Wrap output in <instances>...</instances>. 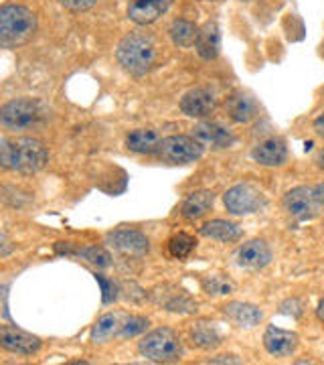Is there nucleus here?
<instances>
[{"instance_id":"17","label":"nucleus","mask_w":324,"mask_h":365,"mask_svg":"<svg viewBox=\"0 0 324 365\" xmlns=\"http://www.w3.org/2000/svg\"><path fill=\"white\" fill-rule=\"evenodd\" d=\"M223 314L227 317V321H231L235 327H241V329H254L263 321V313L261 309L256 304H249V302H227L223 307Z\"/></svg>"},{"instance_id":"14","label":"nucleus","mask_w":324,"mask_h":365,"mask_svg":"<svg viewBox=\"0 0 324 365\" xmlns=\"http://www.w3.org/2000/svg\"><path fill=\"white\" fill-rule=\"evenodd\" d=\"M191 136L197 138L203 146H209L213 150L229 148L235 143L234 132L223 128L221 124H215V122H201V124H197Z\"/></svg>"},{"instance_id":"19","label":"nucleus","mask_w":324,"mask_h":365,"mask_svg":"<svg viewBox=\"0 0 324 365\" xmlns=\"http://www.w3.org/2000/svg\"><path fill=\"white\" fill-rule=\"evenodd\" d=\"M227 112L229 118L237 122V124H247L259 114L258 102L246 93V91H235L227 100Z\"/></svg>"},{"instance_id":"6","label":"nucleus","mask_w":324,"mask_h":365,"mask_svg":"<svg viewBox=\"0 0 324 365\" xmlns=\"http://www.w3.org/2000/svg\"><path fill=\"white\" fill-rule=\"evenodd\" d=\"M203 153H205V146L197 138L184 136V134H172L160 140L156 155L170 165H191L203 157Z\"/></svg>"},{"instance_id":"20","label":"nucleus","mask_w":324,"mask_h":365,"mask_svg":"<svg viewBox=\"0 0 324 365\" xmlns=\"http://www.w3.org/2000/svg\"><path fill=\"white\" fill-rule=\"evenodd\" d=\"M213 205H215V193L207 191V189H201V191L191 193L182 201L181 213L184 220H199V217L207 215Z\"/></svg>"},{"instance_id":"13","label":"nucleus","mask_w":324,"mask_h":365,"mask_svg":"<svg viewBox=\"0 0 324 365\" xmlns=\"http://www.w3.org/2000/svg\"><path fill=\"white\" fill-rule=\"evenodd\" d=\"M170 4L172 0H130L128 19L140 26L152 25L162 14H167Z\"/></svg>"},{"instance_id":"30","label":"nucleus","mask_w":324,"mask_h":365,"mask_svg":"<svg viewBox=\"0 0 324 365\" xmlns=\"http://www.w3.org/2000/svg\"><path fill=\"white\" fill-rule=\"evenodd\" d=\"M167 309L172 311V313L189 314L197 311V302H193L187 294H179V297H174V299L170 300L169 304H167Z\"/></svg>"},{"instance_id":"36","label":"nucleus","mask_w":324,"mask_h":365,"mask_svg":"<svg viewBox=\"0 0 324 365\" xmlns=\"http://www.w3.org/2000/svg\"><path fill=\"white\" fill-rule=\"evenodd\" d=\"M312 126H314V132H316L318 136H323L324 138V112L320 114V116L316 118V120H314V124H312Z\"/></svg>"},{"instance_id":"35","label":"nucleus","mask_w":324,"mask_h":365,"mask_svg":"<svg viewBox=\"0 0 324 365\" xmlns=\"http://www.w3.org/2000/svg\"><path fill=\"white\" fill-rule=\"evenodd\" d=\"M209 364H241V359L235 355H219V357H211Z\"/></svg>"},{"instance_id":"11","label":"nucleus","mask_w":324,"mask_h":365,"mask_svg":"<svg viewBox=\"0 0 324 365\" xmlns=\"http://www.w3.org/2000/svg\"><path fill=\"white\" fill-rule=\"evenodd\" d=\"M181 112L189 118H207L215 112L217 100L207 88H193L181 98Z\"/></svg>"},{"instance_id":"4","label":"nucleus","mask_w":324,"mask_h":365,"mask_svg":"<svg viewBox=\"0 0 324 365\" xmlns=\"http://www.w3.org/2000/svg\"><path fill=\"white\" fill-rule=\"evenodd\" d=\"M37 16L23 4L0 6V49H19L33 41Z\"/></svg>"},{"instance_id":"38","label":"nucleus","mask_w":324,"mask_h":365,"mask_svg":"<svg viewBox=\"0 0 324 365\" xmlns=\"http://www.w3.org/2000/svg\"><path fill=\"white\" fill-rule=\"evenodd\" d=\"M316 317H318V321H323L324 323V299L318 302V307H316Z\"/></svg>"},{"instance_id":"8","label":"nucleus","mask_w":324,"mask_h":365,"mask_svg":"<svg viewBox=\"0 0 324 365\" xmlns=\"http://www.w3.org/2000/svg\"><path fill=\"white\" fill-rule=\"evenodd\" d=\"M284 209L288 211V215H292L294 220L306 222V220H312L318 213L320 205L316 201L314 189L294 187L284 195Z\"/></svg>"},{"instance_id":"21","label":"nucleus","mask_w":324,"mask_h":365,"mask_svg":"<svg viewBox=\"0 0 324 365\" xmlns=\"http://www.w3.org/2000/svg\"><path fill=\"white\" fill-rule=\"evenodd\" d=\"M160 140H162L160 134L152 128H138L126 136V146L130 153H136V155H156Z\"/></svg>"},{"instance_id":"39","label":"nucleus","mask_w":324,"mask_h":365,"mask_svg":"<svg viewBox=\"0 0 324 365\" xmlns=\"http://www.w3.org/2000/svg\"><path fill=\"white\" fill-rule=\"evenodd\" d=\"M316 163H318V167L320 169H324V148L318 153V157H316Z\"/></svg>"},{"instance_id":"25","label":"nucleus","mask_w":324,"mask_h":365,"mask_svg":"<svg viewBox=\"0 0 324 365\" xmlns=\"http://www.w3.org/2000/svg\"><path fill=\"white\" fill-rule=\"evenodd\" d=\"M117 329H120V325H117L116 314L100 317L90 333L91 343H105V341H110L117 333Z\"/></svg>"},{"instance_id":"27","label":"nucleus","mask_w":324,"mask_h":365,"mask_svg":"<svg viewBox=\"0 0 324 365\" xmlns=\"http://www.w3.org/2000/svg\"><path fill=\"white\" fill-rule=\"evenodd\" d=\"M79 256L85 262H90L98 268H108L110 266V254L104 248H98V246H85V248L79 250Z\"/></svg>"},{"instance_id":"34","label":"nucleus","mask_w":324,"mask_h":365,"mask_svg":"<svg viewBox=\"0 0 324 365\" xmlns=\"http://www.w3.org/2000/svg\"><path fill=\"white\" fill-rule=\"evenodd\" d=\"M14 246L11 244V240L6 237V234H2L0 232V258H4V256H9V254H13Z\"/></svg>"},{"instance_id":"12","label":"nucleus","mask_w":324,"mask_h":365,"mask_svg":"<svg viewBox=\"0 0 324 365\" xmlns=\"http://www.w3.org/2000/svg\"><path fill=\"white\" fill-rule=\"evenodd\" d=\"M270 262H272V250L268 246V242H263V240L246 242L235 252V264L239 268L259 270V268H266Z\"/></svg>"},{"instance_id":"26","label":"nucleus","mask_w":324,"mask_h":365,"mask_svg":"<svg viewBox=\"0 0 324 365\" xmlns=\"http://www.w3.org/2000/svg\"><path fill=\"white\" fill-rule=\"evenodd\" d=\"M194 246H197V242H194L193 235L184 234V232H181V234H174L172 237L169 240V252L172 258H187L191 252L194 250Z\"/></svg>"},{"instance_id":"2","label":"nucleus","mask_w":324,"mask_h":365,"mask_svg":"<svg viewBox=\"0 0 324 365\" xmlns=\"http://www.w3.org/2000/svg\"><path fill=\"white\" fill-rule=\"evenodd\" d=\"M116 59L122 69L128 71L130 76H136V78L146 76L156 66V59H158V47H156L155 37L140 33V31L130 33L117 43Z\"/></svg>"},{"instance_id":"24","label":"nucleus","mask_w":324,"mask_h":365,"mask_svg":"<svg viewBox=\"0 0 324 365\" xmlns=\"http://www.w3.org/2000/svg\"><path fill=\"white\" fill-rule=\"evenodd\" d=\"M197 33H199V29L194 26V23L187 21V19H177V21L170 25L169 31L172 43H174L177 47H181V49L193 47L194 39H197Z\"/></svg>"},{"instance_id":"5","label":"nucleus","mask_w":324,"mask_h":365,"mask_svg":"<svg viewBox=\"0 0 324 365\" xmlns=\"http://www.w3.org/2000/svg\"><path fill=\"white\" fill-rule=\"evenodd\" d=\"M138 351L148 361H155V364H172V361H179L181 359L184 349H182L181 337L172 329L160 327V329H156L152 333H148L140 341Z\"/></svg>"},{"instance_id":"22","label":"nucleus","mask_w":324,"mask_h":365,"mask_svg":"<svg viewBox=\"0 0 324 365\" xmlns=\"http://www.w3.org/2000/svg\"><path fill=\"white\" fill-rule=\"evenodd\" d=\"M201 235H205L209 240L223 242V244H234L237 240H241V227L234 222L227 220H211L201 227Z\"/></svg>"},{"instance_id":"15","label":"nucleus","mask_w":324,"mask_h":365,"mask_svg":"<svg viewBox=\"0 0 324 365\" xmlns=\"http://www.w3.org/2000/svg\"><path fill=\"white\" fill-rule=\"evenodd\" d=\"M298 335L278 327H268L263 333V347L273 357H290L298 349Z\"/></svg>"},{"instance_id":"31","label":"nucleus","mask_w":324,"mask_h":365,"mask_svg":"<svg viewBox=\"0 0 324 365\" xmlns=\"http://www.w3.org/2000/svg\"><path fill=\"white\" fill-rule=\"evenodd\" d=\"M95 278H98V282L102 287V300H104L105 304L114 302L117 299V287L114 284V280H108L102 274H95Z\"/></svg>"},{"instance_id":"18","label":"nucleus","mask_w":324,"mask_h":365,"mask_svg":"<svg viewBox=\"0 0 324 365\" xmlns=\"http://www.w3.org/2000/svg\"><path fill=\"white\" fill-rule=\"evenodd\" d=\"M194 49L199 53V57L205 61H213L219 55L221 31L215 21H209L199 29L197 39H194Z\"/></svg>"},{"instance_id":"28","label":"nucleus","mask_w":324,"mask_h":365,"mask_svg":"<svg viewBox=\"0 0 324 365\" xmlns=\"http://www.w3.org/2000/svg\"><path fill=\"white\" fill-rule=\"evenodd\" d=\"M148 327H150V321H148L146 317L134 314V317L126 319L124 325H120V335H122V337H136V335H142Z\"/></svg>"},{"instance_id":"33","label":"nucleus","mask_w":324,"mask_h":365,"mask_svg":"<svg viewBox=\"0 0 324 365\" xmlns=\"http://www.w3.org/2000/svg\"><path fill=\"white\" fill-rule=\"evenodd\" d=\"M63 4L65 9L69 11H75V13H81V11H90L91 6H95L98 0H59Z\"/></svg>"},{"instance_id":"32","label":"nucleus","mask_w":324,"mask_h":365,"mask_svg":"<svg viewBox=\"0 0 324 365\" xmlns=\"http://www.w3.org/2000/svg\"><path fill=\"white\" fill-rule=\"evenodd\" d=\"M282 313L290 314V317H294V319H298L304 313V302L300 299H288L286 302H282Z\"/></svg>"},{"instance_id":"37","label":"nucleus","mask_w":324,"mask_h":365,"mask_svg":"<svg viewBox=\"0 0 324 365\" xmlns=\"http://www.w3.org/2000/svg\"><path fill=\"white\" fill-rule=\"evenodd\" d=\"M314 195H316V201H318L320 209H324V182L314 187Z\"/></svg>"},{"instance_id":"10","label":"nucleus","mask_w":324,"mask_h":365,"mask_svg":"<svg viewBox=\"0 0 324 365\" xmlns=\"http://www.w3.org/2000/svg\"><path fill=\"white\" fill-rule=\"evenodd\" d=\"M108 244L112 248L124 254V256H146L150 244H148V237L138 232V230H116V232H110L108 234Z\"/></svg>"},{"instance_id":"29","label":"nucleus","mask_w":324,"mask_h":365,"mask_svg":"<svg viewBox=\"0 0 324 365\" xmlns=\"http://www.w3.org/2000/svg\"><path fill=\"white\" fill-rule=\"evenodd\" d=\"M203 288L207 290L209 294L219 297V294H229L234 290V284L229 280L221 278V276H209L207 280H203Z\"/></svg>"},{"instance_id":"9","label":"nucleus","mask_w":324,"mask_h":365,"mask_svg":"<svg viewBox=\"0 0 324 365\" xmlns=\"http://www.w3.org/2000/svg\"><path fill=\"white\" fill-rule=\"evenodd\" d=\"M0 347L16 355H33L41 349V339L23 329L0 325Z\"/></svg>"},{"instance_id":"1","label":"nucleus","mask_w":324,"mask_h":365,"mask_svg":"<svg viewBox=\"0 0 324 365\" xmlns=\"http://www.w3.org/2000/svg\"><path fill=\"white\" fill-rule=\"evenodd\" d=\"M49 160L45 144L33 136L0 138V169L33 175L39 173Z\"/></svg>"},{"instance_id":"16","label":"nucleus","mask_w":324,"mask_h":365,"mask_svg":"<svg viewBox=\"0 0 324 365\" xmlns=\"http://www.w3.org/2000/svg\"><path fill=\"white\" fill-rule=\"evenodd\" d=\"M251 158L261 167H282L288 160V146L282 138H268L254 146Z\"/></svg>"},{"instance_id":"3","label":"nucleus","mask_w":324,"mask_h":365,"mask_svg":"<svg viewBox=\"0 0 324 365\" xmlns=\"http://www.w3.org/2000/svg\"><path fill=\"white\" fill-rule=\"evenodd\" d=\"M51 118V108L37 98H16L0 106V126L9 132L39 130Z\"/></svg>"},{"instance_id":"7","label":"nucleus","mask_w":324,"mask_h":365,"mask_svg":"<svg viewBox=\"0 0 324 365\" xmlns=\"http://www.w3.org/2000/svg\"><path fill=\"white\" fill-rule=\"evenodd\" d=\"M266 195L256 189L249 182H241L231 187L225 195H223V205L231 213V215H249V213H258L259 209L266 207Z\"/></svg>"},{"instance_id":"23","label":"nucleus","mask_w":324,"mask_h":365,"mask_svg":"<svg viewBox=\"0 0 324 365\" xmlns=\"http://www.w3.org/2000/svg\"><path fill=\"white\" fill-rule=\"evenodd\" d=\"M189 337L193 341L194 347L205 349V351H209V349H217L221 345L219 331L213 325H209V323H197V325L191 327Z\"/></svg>"},{"instance_id":"40","label":"nucleus","mask_w":324,"mask_h":365,"mask_svg":"<svg viewBox=\"0 0 324 365\" xmlns=\"http://www.w3.org/2000/svg\"><path fill=\"white\" fill-rule=\"evenodd\" d=\"M205 2H213V0H205Z\"/></svg>"}]
</instances>
